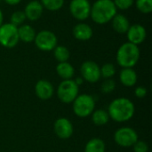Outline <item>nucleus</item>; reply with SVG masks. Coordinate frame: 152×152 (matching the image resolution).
Here are the masks:
<instances>
[{
  "label": "nucleus",
  "mask_w": 152,
  "mask_h": 152,
  "mask_svg": "<svg viewBox=\"0 0 152 152\" xmlns=\"http://www.w3.org/2000/svg\"><path fill=\"white\" fill-rule=\"evenodd\" d=\"M134 111L135 108L133 102L124 97L113 100L108 108L110 118L119 123L130 120L134 117Z\"/></svg>",
  "instance_id": "nucleus-1"
},
{
  "label": "nucleus",
  "mask_w": 152,
  "mask_h": 152,
  "mask_svg": "<svg viewBox=\"0 0 152 152\" xmlns=\"http://www.w3.org/2000/svg\"><path fill=\"white\" fill-rule=\"evenodd\" d=\"M117 14V7L113 0H97L92 6L90 16L97 24H106Z\"/></svg>",
  "instance_id": "nucleus-2"
},
{
  "label": "nucleus",
  "mask_w": 152,
  "mask_h": 152,
  "mask_svg": "<svg viewBox=\"0 0 152 152\" xmlns=\"http://www.w3.org/2000/svg\"><path fill=\"white\" fill-rule=\"evenodd\" d=\"M140 58V50L138 45L130 42L123 44L117 52V61L120 67L133 68L136 65Z\"/></svg>",
  "instance_id": "nucleus-3"
},
{
  "label": "nucleus",
  "mask_w": 152,
  "mask_h": 152,
  "mask_svg": "<svg viewBox=\"0 0 152 152\" xmlns=\"http://www.w3.org/2000/svg\"><path fill=\"white\" fill-rule=\"evenodd\" d=\"M73 111L79 118H86L90 116L95 108V101L93 96L86 94H78L74 100Z\"/></svg>",
  "instance_id": "nucleus-4"
},
{
  "label": "nucleus",
  "mask_w": 152,
  "mask_h": 152,
  "mask_svg": "<svg viewBox=\"0 0 152 152\" xmlns=\"http://www.w3.org/2000/svg\"><path fill=\"white\" fill-rule=\"evenodd\" d=\"M78 92L79 88L75 80H63L57 88V96L61 102L69 104L72 103L74 100L77 97Z\"/></svg>",
  "instance_id": "nucleus-5"
},
{
  "label": "nucleus",
  "mask_w": 152,
  "mask_h": 152,
  "mask_svg": "<svg viewBox=\"0 0 152 152\" xmlns=\"http://www.w3.org/2000/svg\"><path fill=\"white\" fill-rule=\"evenodd\" d=\"M18 28L12 23H4L0 26V45L5 48H12L19 42Z\"/></svg>",
  "instance_id": "nucleus-6"
},
{
  "label": "nucleus",
  "mask_w": 152,
  "mask_h": 152,
  "mask_svg": "<svg viewBox=\"0 0 152 152\" xmlns=\"http://www.w3.org/2000/svg\"><path fill=\"white\" fill-rule=\"evenodd\" d=\"M114 140L120 147L129 148L133 147V145L138 141V134L134 129L128 126H124L115 132Z\"/></svg>",
  "instance_id": "nucleus-7"
},
{
  "label": "nucleus",
  "mask_w": 152,
  "mask_h": 152,
  "mask_svg": "<svg viewBox=\"0 0 152 152\" xmlns=\"http://www.w3.org/2000/svg\"><path fill=\"white\" fill-rule=\"evenodd\" d=\"M34 42L39 50L49 52L53 50L57 45V37L55 34L50 30H42L36 34Z\"/></svg>",
  "instance_id": "nucleus-8"
},
{
  "label": "nucleus",
  "mask_w": 152,
  "mask_h": 152,
  "mask_svg": "<svg viewBox=\"0 0 152 152\" xmlns=\"http://www.w3.org/2000/svg\"><path fill=\"white\" fill-rule=\"evenodd\" d=\"M69 12L75 19L85 20L90 16L91 4L88 0H71Z\"/></svg>",
  "instance_id": "nucleus-9"
},
{
  "label": "nucleus",
  "mask_w": 152,
  "mask_h": 152,
  "mask_svg": "<svg viewBox=\"0 0 152 152\" xmlns=\"http://www.w3.org/2000/svg\"><path fill=\"white\" fill-rule=\"evenodd\" d=\"M82 78L89 83H96L101 79V69L99 65L93 61H85L80 68Z\"/></svg>",
  "instance_id": "nucleus-10"
},
{
  "label": "nucleus",
  "mask_w": 152,
  "mask_h": 152,
  "mask_svg": "<svg viewBox=\"0 0 152 152\" xmlns=\"http://www.w3.org/2000/svg\"><path fill=\"white\" fill-rule=\"evenodd\" d=\"M53 128L56 135L62 140H67L70 138L74 133V127L72 123L66 118H58L54 123Z\"/></svg>",
  "instance_id": "nucleus-11"
},
{
  "label": "nucleus",
  "mask_w": 152,
  "mask_h": 152,
  "mask_svg": "<svg viewBox=\"0 0 152 152\" xmlns=\"http://www.w3.org/2000/svg\"><path fill=\"white\" fill-rule=\"evenodd\" d=\"M126 34L128 42L136 45L142 44L145 40L147 36L145 28L141 24H134L130 26Z\"/></svg>",
  "instance_id": "nucleus-12"
},
{
  "label": "nucleus",
  "mask_w": 152,
  "mask_h": 152,
  "mask_svg": "<svg viewBox=\"0 0 152 152\" xmlns=\"http://www.w3.org/2000/svg\"><path fill=\"white\" fill-rule=\"evenodd\" d=\"M53 86L51 82L45 79L38 80L35 86L36 95L41 100H48L53 95Z\"/></svg>",
  "instance_id": "nucleus-13"
},
{
  "label": "nucleus",
  "mask_w": 152,
  "mask_h": 152,
  "mask_svg": "<svg viewBox=\"0 0 152 152\" xmlns=\"http://www.w3.org/2000/svg\"><path fill=\"white\" fill-rule=\"evenodd\" d=\"M43 11H44V7L42 4L38 1L34 0V1L29 2L26 5L24 13H25L26 19L31 21H35V20H37L41 17Z\"/></svg>",
  "instance_id": "nucleus-14"
},
{
  "label": "nucleus",
  "mask_w": 152,
  "mask_h": 152,
  "mask_svg": "<svg viewBox=\"0 0 152 152\" xmlns=\"http://www.w3.org/2000/svg\"><path fill=\"white\" fill-rule=\"evenodd\" d=\"M73 36L80 41L89 40L93 37V29L86 23H78L73 28Z\"/></svg>",
  "instance_id": "nucleus-15"
},
{
  "label": "nucleus",
  "mask_w": 152,
  "mask_h": 152,
  "mask_svg": "<svg viewBox=\"0 0 152 152\" xmlns=\"http://www.w3.org/2000/svg\"><path fill=\"white\" fill-rule=\"evenodd\" d=\"M137 79H138L137 74L135 70L133 69V68H124L120 71L119 80L121 84L126 87L134 86L136 84Z\"/></svg>",
  "instance_id": "nucleus-16"
},
{
  "label": "nucleus",
  "mask_w": 152,
  "mask_h": 152,
  "mask_svg": "<svg viewBox=\"0 0 152 152\" xmlns=\"http://www.w3.org/2000/svg\"><path fill=\"white\" fill-rule=\"evenodd\" d=\"M111 20H112V27L115 31L120 34H124L127 32L130 27V23L126 16H124L123 14H116Z\"/></svg>",
  "instance_id": "nucleus-17"
},
{
  "label": "nucleus",
  "mask_w": 152,
  "mask_h": 152,
  "mask_svg": "<svg viewBox=\"0 0 152 152\" xmlns=\"http://www.w3.org/2000/svg\"><path fill=\"white\" fill-rule=\"evenodd\" d=\"M56 72L61 78H62L63 80H68L72 79L75 73V69L70 63L65 61L58 63V65L56 66Z\"/></svg>",
  "instance_id": "nucleus-18"
},
{
  "label": "nucleus",
  "mask_w": 152,
  "mask_h": 152,
  "mask_svg": "<svg viewBox=\"0 0 152 152\" xmlns=\"http://www.w3.org/2000/svg\"><path fill=\"white\" fill-rule=\"evenodd\" d=\"M36 34L37 33H36L35 29L28 24L21 25L18 28L19 39L25 43H30V42L34 41Z\"/></svg>",
  "instance_id": "nucleus-19"
},
{
  "label": "nucleus",
  "mask_w": 152,
  "mask_h": 152,
  "mask_svg": "<svg viewBox=\"0 0 152 152\" xmlns=\"http://www.w3.org/2000/svg\"><path fill=\"white\" fill-rule=\"evenodd\" d=\"M110 120V116L108 111L104 110H94L92 113V121L95 126H105L106 124H108Z\"/></svg>",
  "instance_id": "nucleus-20"
},
{
  "label": "nucleus",
  "mask_w": 152,
  "mask_h": 152,
  "mask_svg": "<svg viewBox=\"0 0 152 152\" xmlns=\"http://www.w3.org/2000/svg\"><path fill=\"white\" fill-rule=\"evenodd\" d=\"M105 143L100 138H92L87 142L85 147V152H105Z\"/></svg>",
  "instance_id": "nucleus-21"
},
{
  "label": "nucleus",
  "mask_w": 152,
  "mask_h": 152,
  "mask_svg": "<svg viewBox=\"0 0 152 152\" xmlns=\"http://www.w3.org/2000/svg\"><path fill=\"white\" fill-rule=\"evenodd\" d=\"M53 55L59 62H65L68 61L70 53L66 46L56 45L55 48L53 49Z\"/></svg>",
  "instance_id": "nucleus-22"
},
{
  "label": "nucleus",
  "mask_w": 152,
  "mask_h": 152,
  "mask_svg": "<svg viewBox=\"0 0 152 152\" xmlns=\"http://www.w3.org/2000/svg\"><path fill=\"white\" fill-rule=\"evenodd\" d=\"M41 4L49 11H57L63 6L64 0H41Z\"/></svg>",
  "instance_id": "nucleus-23"
},
{
  "label": "nucleus",
  "mask_w": 152,
  "mask_h": 152,
  "mask_svg": "<svg viewBox=\"0 0 152 152\" xmlns=\"http://www.w3.org/2000/svg\"><path fill=\"white\" fill-rule=\"evenodd\" d=\"M101 69V77L103 78H111L116 74V68L112 63H105Z\"/></svg>",
  "instance_id": "nucleus-24"
},
{
  "label": "nucleus",
  "mask_w": 152,
  "mask_h": 152,
  "mask_svg": "<svg viewBox=\"0 0 152 152\" xmlns=\"http://www.w3.org/2000/svg\"><path fill=\"white\" fill-rule=\"evenodd\" d=\"M136 7L142 13H150L152 11V0H136Z\"/></svg>",
  "instance_id": "nucleus-25"
},
{
  "label": "nucleus",
  "mask_w": 152,
  "mask_h": 152,
  "mask_svg": "<svg viewBox=\"0 0 152 152\" xmlns=\"http://www.w3.org/2000/svg\"><path fill=\"white\" fill-rule=\"evenodd\" d=\"M25 20H26V16H25L24 12L16 11V12H12V14L11 16V22L10 23H12V25L17 27L19 25H21Z\"/></svg>",
  "instance_id": "nucleus-26"
},
{
  "label": "nucleus",
  "mask_w": 152,
  "mask_h": 152,
  "mask_svg": "<svg viewBox=\"0 0 152 152\" xmlns=\"http://www.w3.org/2000/svg\"><path fill=\"white\" fill-rule=\"evenodd\" d=\"M115 87H116L115 81L111 78H107L102 84L101 90L103 94H110L115 90Z\"/></svg>",
  "instance_id": "nucleus-27"
},
{
  "label": "nucleus",
  "mask_w": 152,
  "mask_h": 152,
  "mask_svg": "<svg viewBox=\"0 0 152 152\" xmlns=\"http://www.w3.org/2000/svg\"><path fill=\"white\" fill-rule=\"evenodd\" d=\"M134 0H113V3L115 4L117 8H119L121 10H126L130 8Z\"/></svg>",
  "instance_id": "nucleus-28"
},
{
  "label": "nucleus",
  "mask_w": 152,
  "mask_h": 152,
  "mask_svg": "<svg viewBox=\"0 0 152 152\" xmlns=\"http://www.w3.org/2000/svg\"><path fill=\"white\" fill-rule=\"evenodd\" d=\"M133 148L134 152H148L149 151V146L147 142L139 140L133 145Z\"/></svg>",
  "instance_id": "nucleus-29"
},
{
  "label": "nucleus",
  "mask_w": 152,
  "mask_h": 152,
  "mask_svg": "<svg viewBox=\"0 0 152 152\" xmlns=\"http://www.w3.org/2000/svg\"><path fill=\"white\" fill-rule=\"evenodd\" d=\"M134 94L137 98H144L147 95V89L144 86H137L134 90Z\"/></svg>",
  "instance_id": "nucleus-30"
},
{
  "label": "nucleus",
  "mask_w": 152,
  "mask_h": 152,
  "mask_svg": "<svg viewBox=\"0 0 152 152\" xmlns=\"http://www.w3.org/2000/svg\"><path fill=\"white\" fill-rule=\"evenodd\" d=\"M21 0H4V2L10 5H15V4H18Z\"/></svg>",
  "instance_id": "nucleus-31"
},
{
  "label": "nucleus",
  "mask_w": 152,
  "mask_h": 152,
  "mask_svg": "<svg viewBox=\"0 0 152 152\" xmlns=\"http://www.w3.org/2000/svg\"><path fill=\"white\" fill-rule=\"evenodd\" d=\"M75 82H76V84L79 86V85L83 83V78H81V77H77V78L75 80Z\"/></svg>",
  "instance_id": "nucleus-32"
},
{
  "label": "nucleus",
  "mask_w": 152,
  "mask_h": 152,
  "mask_svg": "<svg viewBox=\"0 0 152 152\" xmlns=\"http://www.w3.org/2000/svg\"><path fill=\"white\" fill-rule=\"evenodd\" d=\"M3 20H4V15H3V12L0 9V26L3 24Z\"/></svg>",
  "instance_id": "nucleus-33"
},
{
  "label": "nucleus",
  "mask_w": 152,
  "mask_h": 152,
  "mask_svg": "<svg viewBox=\"0 0 152 152\" xmlns=\"http://www.w3.org/2000/svg\"><path fill=\"white\" fill-rule=\"evenodd\" d=\"M0 1H1V0H0Z\"/></svg>",
  "instance_id": "nucleus-34"
}]
</instances>
